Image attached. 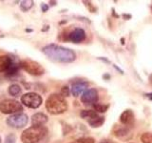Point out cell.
<instances>
[{
  "label": "cell",
  "mask_w": 152,
  "mask_h": 143,
  "mask_svg": "<svg viewBox=\"0 0 152 143\" xmlns=\"http://www.w3.org/2000/svg\"><path fill=\"white\" fill-rule=\"evenodd\" d=\"M42 52L48 58L54 62L70 63L76 59V54L72 50L55 44L45 46L42 49Z\"/></svg>",
  "instance_id": "cell-1"
},
{
  "label": "cell",
  "mask_w": 152,
  "mask_h": 143,
  "mask_svg": "<svg viewBox=\"0 0 152 143\" xmlns=\"http://www.w3.org/2000/svg\"><path fill=\"white\" fill-rule=\"evenodd\" d=\"M46 109L50 114H60L68 110V103L61 94H52L47 99Z\"/></svg>",
  "instance_id": "cell-2"
},
{
  "label": "cell",
  "mask_w": 152,
  "mask_h": 143,
  "mask_svg": "<svg viewBox=\"0 0 152 143\" xmlns=\"http://www.w3.org/2000/svg\"><path fill=\"white\" fill-rule=\"evenodd\" d=\"M48 129L45 126H34L26 129L21 135L23 143H37L46 136Z\"/></svg>",
  "instance_id": "cell-3"
},
{
  "label": "cell",
  "mask_w": 152,
  "mask_h": 143,
  "mask_svg": "<svg viewBox=\"0 0 152 143\" xmlns=\"http://www.w3.org/2000/svg\"><path fill=\"white\" fill-rule=\"evenodd\" d=\"M22 110V104L15 99H4L0 102V112L3 114H17Z\"/></svg>",
  "instance_id": "cell-4"
},
{
  "label": "cell",
  "mask_w": 152,
  "mask_h": 143,
  "mask_svg": "<svg viewBox=\"0 0 152 143\" xmlns=\"http://www.w3.org/2000/svg\"><path fill=\"white\" fill-rule=\"evenodd\" d=\"M20 68L23 70H25L27 73L32 75H42L44 74V68L38 63L36 61L30 60V59H26L20 62Z\"/></svg>",
  "instance_id": "cell-5"
},
{
  "label": "cell",
  "mask_w": 152,
  "mask_h": 143,
  "mask_svg": "<svg viewBox=\"0 0 152 143\" xmlns=\"http://www.w3.org/2000/svg\"><path fill=\"white\" fill-rule=\"evenodd\" d=\"M21 101L28 108L37 109L38 107L41 106L43 99L41 97V95H39L36 93H28L22 95Z\"/></svg>",
  "instance_id": "cell-6"
},
{
  "label": "cell",
  "mask_w": 152,
  "mask_h": 143,
  "mask_svg": "<svg viewBox=\"0 0 152 143\" xmlns=\"http://www.w3.org/2000/svg\"><path fill=\"white\" fill-rule=\"evenodd\" d=\"M28 116L24 113H17V114H13L12 116H10L7 118V124L12 128H15V129H20L23 128L24 126L28 123Z\"/></svg>",
  "instance_id": "cell-7"
},
{
  "label": "cell",
  "mask_w": 152,
  "mask_h": 143,
  "mask_svg": "<svg viewBox=\"0 0 152 143\" xmlns=\"http://www.w3.org/2000/svg\"><path fill=\"white\" fill-rule=\"evenodd\" d=\"M98 92L96 89H88L83 93L81 97V101L85 105H93L98 101Z\"/></svg>",
  "instance_id": "cell-8"
},
{
  "label": "cell",
  "mask_w": 152,
  "mask_h": 143,
  "mask_svg": "<svg viewBox=\"0 0 152 143\" xmlns=\"http://www.w3.org/2000/svg\"><path fill=\"white\" fill-rule=\"evenodd\" d=\"M134 120H135L134 113H133V111L130 109L125 110L120 116V122L124 126H126V127L132 126L133 124H134Z\"/></svg>",
  "instance_id": "cell-9"
},
{
  "label": "cell",
  "mask_w": 152,
  "mask_h": 143,
  "mask_svg": "<svg viewBox=\"0 0 152 143\" xmlns=\"http://www.w3.org/2000/svg\"><path fill=\"white\" fill-rule=\"evenodd\" d=\"M88 87V83L87 82V81H83V80L76 81V82H73L72 85H71L70 92H71V94H72L73 97H77L78 95H80L81 94L86 92Z\"/></svg>",
  "instance_id": "cell-10"
},
{
  "label": "cell",
  "mask_w": 152,
  "mask_h": 143,
  "mask_svg": "<svg viewBox=\"0 0 152 143\" xmlns=\"http://www.w3.org/2000/svg\"><path fill=\"white\" fill-rule=\"evenodd\" d=\"M68 39L73 43H81L86 39V32L81 28H76L69 33Z\"/></svg>",
  "instance_id": "cell-11"
},
{
  "label": "cell",
  "mask_w": 152,
  "mask_h": 143,
  "mask_svg": "<svg viewBox=\"0 0 152 143\" xmlns=\"http://www.w3.org/2000/svg\"><path fill=\"white\" fill-rule=\"evenodd\" d=\"M129 129L126 126H123V125H115L112 129V133L116 137L118 138H121V139H127L128 136L130 135L129 133Z\"/></svg>",
  "instance_id": "cell-12"
},
{
  "label": "cell",
  "mask_w": 152,
  "mask_h": 143,
  "mask_svg": "<svg viewBox=\"0 0 152 143\" xmlns=\"http://www.w3.org/2000/svg\"><path fill=\"white\" fill-rule=\"evenodd\" d=\"M12 61L10 55H0V73H7L12 64Z\"/></svg>",
  "instance_id": "cell-13"
},
{
  "label": "cell",
  "mask_w": 152,
  "mask_h": 143,
  "mask_svg": "<svg viewBox=\"0 0 152 143\" xmlns=\"http://www.w3.org/2000/svg\"><path fill=\"white\" fill-rule=\"evenodd\" d=\"M48 122V116L43 113H36L31 116V123L34 126H42Z\"/></svg>",
  "instance_id": "cell-14"
},
{
  "label": "cell",
  "mask_w": 152,
  "mask_h": 143,
  "mask_svg": "<svg viewBox=\"0 0 152 143\" xmlns=\"http://www.w3.org/2000/svg\"><path fill=\"white\" fill-rule=\"evenodd\" d=\"M88 122L92 128H98V127H101L104 124V118L101 116H99V114H95V116H91L90 118H88Z\"/></svg>",
  "instance_id": "cell-15"
},
{
  "label": "cell",
  "mask_w": 152,
  "mask_h": 143,
  "mask_svg": "<svg viewBox=\"0 0 152 143\" xmlns=\"http://www.w3.org/2000/svg\"><path fill=\"white\" fill-rule=\"evenodd\" d=\"M8 92H9L10 94L12 95V97H18V95L21 94L22 89H21V87L19 85H17V84H12V85H11L9 87Z\"/></svg>",
  "instance_id": "cell-16"
},
{
  "label": "cell",
  "mask_w": 152,
  "mask_h": 143,
  "mask_svg": "<svg viewBox=\"0 0 152 143\" xmlns=\"http://www.w3.org/2000/svg\"><path fill=\"white\" fill-rule=\"evenodd\" d=\"M94 111L96 113H106L108 108H109V105L107 104H101V103H95L92 105Z\"/></svg>",
  "instance_id": "cell-17"
},
{
  "label": "cell",
  "mask_w": 152,
  "mask_h": 143,
  "mask_svg": "<svg viewBox=\"0 0 152 143\" xmlns=\"http://www.w3.org/2000/svg\"><path fill=\"white\" fill-rule=\"evenodd\" d=\"M95 114H97V113L95 111H93V110H83V111L81 112L80 116H81V117H83V118L88 119L91 116H95Z\"/></svg>",
  "instance_id": "cell-18"
},
{
  "label": "cell",
  "mask_w": 152,
  "mask_h": 143,
  "mask_svg": "<svg viewBox=\"0 0 152 143\" xmlns=\"http://www.w3.org/2000/svg\"><path fill=\"white\" fill-rule=\"evenodd\" d=\"M33 6V1L31 0H26V1H22L21 5H20V8L22 11L24 12H27L28 10H31V8Z\"/></svg>",
  "instance_id": "cell-19"
},
{
  "label": "cell",
  "mask_w": 152,
  "mask_h": 143,
  "mask_svg": "<svg viewBox=\"0 0 152 143\" xmlns=\"http://www.w3.org/2000/svg\"><path fill=\"white\" fill-rule=\"evenodd\" d=\"M141 141L142 143H152V133L146 132L141 136Z\"/></svg>",
  "instance_id": "cell-20"
},
{
  "label": "cell",
  "mask_w": 152,
  "mask_h": 143,
  "mask_svg": "<svg viewBox=\"0 0 152 143\" xmlns=\"http://www.w3.org/2000/svg\"><path fill=\"white\" fill-rule=\"evenodd\" d=\"M69 143H95V140L92 137H81Z\"/></svg>",
  "instance_id": "cell-21"
},
{
  "label": "cell",
  "mask_w": 152,
  "mask_h": 143,
  "mask_svg": "<svg viewBox=\"0 0 152 143\" xmlns=\"http://www.w3.org/2000/svg\"><path fill=\"white\" fill-rule=\"evenodd\" d=\"M70 94V90L68 86H64V87H62L61 89V95L62 97H69Z\"/></svg>",
  "instance_id": "cell-22"
},
{
  "label": "cell",
  "mask_w": 152,
  "mask_h": 143,
  "mask_svg": "<svg viewBox=\"0 0 152 143\" xmlns=\"http://www.w3.org/2000/svg\"><path fill=\"white\" fill-rule=\"evenodd\" d=\"M5 143H16V137H15V136L12 135V133L7 136L6 140H5Z\"/></svg>",
  "instance_id": "cell-23"
},
{
  "label": "cell",
  "mask_w": 152,
  "mask_h": 143,
  "mask_svg": "<svg viewBox=\"0 0 152 143\" xmlns=\"http://www.w3.org/2000/svg\"><path fill=\"white\" fill-rule=\"evenodd\" d=\"M100 143H118V142L113 141V140H111V139H103Z\"/></svg>",
  "instance_id": "cell-24"
},
{
  "label": "cell",
  "mask_w": 152,
  "mask_h": 143,
  "mask_svg": "<svg viewBox=\"0 0 152 143\" xmlns=\"http://www.w3.org/2000/svg\"><path fill=\"white\" fill-rule=\"evenodd\" d=\"M48 10H49V7H48V5H46V4H42V11H43V12H47Z\"/></svg>",
  "instance_id": "cell-25"
},
{
  "label": "cell",
  "mask_w": 152,
  "mask_h": 143,
  "mask_svg": "<svg viewBox=\"0 0 152 143\" xmlns=\"http://www.w3.org/2000/svg\"><path fill=\"white\" fill-rule=\"evenodd\" d=\"M145 95H146V97H148L149 99H151V100H152V93H151V94H146Z\"/></svg>",
  "instance_id": "cell-26"
},
{
  "label": "cell",
  "mask_w": 152,
  "mask_h": 143,
  "mask_svg": "<svg viewBox=\"0 0 152 143\" xmlns=\"http://www.w3.org/2000/svg\"><path fill=\"white\" fill-rule=\"evenodd\" d=\"M103 77H104V78H107V79H108V78H109V75H108V74H104V75L103 76Z\"/></svg>",
  "instance_id": "cell-27"
},
{
  "label": "cell",
  "mask_w": 152,
  "mask_h": 143,
  "mask_svg": "<svg viewBox=\"0 0 152 143\" xmlns=\"http://www.w3.org/2000/svg\"><path fill=\"white\" fill-rule=\"evenodd\" d=\"M124 17H125V18H126V17H128V18H130L131 16L130 15H126V14H124V15H123Z\"/></svg>",
  "instance_id": "cell-28"
},
{
  "label": "cell",
  "mask_w": 152,
  "mask_h": 143,
  "mask_svg": "<svg viewBox=\"0 0 152 143\" xmlns=\"http://www.w3.org/2000/svg\"><path fill=\"white\" fill-rule=\"evenodd\" d=\"M149 81H150V83L152 84V74H151V75L149 76Z\"/></svg>",
  "instance_id": "cell-29"
},
{
  "label": "cell",
  "mask_w": 152,
  "mask_h": 143,
  "mask_svg": "<svg viewBox=\"0 0 152 143\" xmlns=\"http://www.w3.org/2000/svg\"><path fill=\"white\" fill-rule=\"evenodd\" d=\"M0 143H1V137H0Z\"/></svg>",
  "instance_id": "cell-30"
},
{
  "label": "cell",
  "mask_w": 152,
  "mask_h": 143,
  "mask_svg": "<svg viewBox=\"0 0 152 143\" xmlns=\"http://www.w3.org/2000/svg\"><path fill=\"white\" fill-rule=\"evenodd\" d=\"M151 12H152V5H151Z\"/></svg>",
  "instance_id": "cell-31"
},
{
  "label": "cell",
  "mask_w": 152,
  "mask_h": 143,
  "mask_svg": "<svg viewBox=\"0 0 152 143\" xmlns=\"http://www.w3.org/2000/svg\"><path fill=\"white\" fill-rule=\"evenodd\" d=\"M129 143H134V142H129Z\"/></svg>",
  "instance_id": "cell-32"
}]
</instances>
